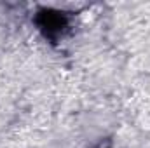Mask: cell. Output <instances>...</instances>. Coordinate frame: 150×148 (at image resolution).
I'll use <instances>...</instances> for the list:
<instances>
[{
	"instance_id": "6da1fadb",
	"label": "cell",
	"mask_w": 150,
	"mask_h": 148,
	"mask_svg": "<svg viewBox=\"0 0 150 148\" xmlns=\"http://www.w3.org/2000/svg\"><path fill=\"white\" fill-rule=\"evenodd\" d=\"M35 21H37L40 32L51 40L59 38L68 28L67 14L61 11H54V9H40L37 12Z\"/></svg>"
},
{
	"instance_id": "7a4b0ae2",
	"label": "cell",
	"mask_w": 150,
	"mask_h": 148,
	"mask_svg": "<svg viewBox=\"0 0 150 148\" xmlns=\"http://www.w3.org/2000/svg\"><path fill=\"white\" fill-rule=\"evenodd\" d=\"M93 148H112V140H103V141H100L98 145H94Z\"/></svg>"
}]
</instances>
